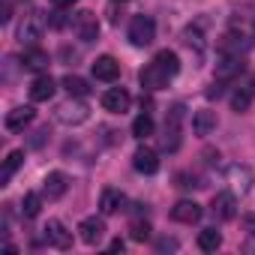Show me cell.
I'll return each mask as SVG.
<instances>
[{"instance_id":"d4e9b609","label":"cell","mask_w":255,"mask_h":255,"mask_svg":"<svg viewBox=\"0 0 255 255\" xmlns=\"http://www.w3.org/2000/svg\"><path fill=\"white\" fill-rule=\"evenodd\" d=\"M222 246V234L216 231V228H204L201 234H198V249L201 252H216Z\"/></svg>"},{"instance_id":"f1b7e54d","label":"cell","mask_w":255,"mask_h":255,"mask_svg":"<svg viewBox=\"0 0 255 255\" xmlns=\"http://www.w3.org/2000/svg\"><path fill=\"white\" fill-rule=\"evenodd\" d=\"M183 42H186V45H189V48H192V45H195V48H198V51H201V48H204V42H201V33H198V30H195V27H186V30H183Z\"/></svg>"},{"instance_id":"5bb4252c","label":"cell","mask_w":255,"mask_h":255,"mask_svg":"<svg viewBox=\"0 0 255 255\" xmlns=\"http://www.w3.org/2000/svg\"><path fill=\"white\" fill-rule=\"evenodd\" d=\"M66 189H69V177H66L63 171H51V174L45 177V183H42V195H45L48 201L63 198V195H66Z\"/></svg>"},{"instance_id":"9a60e30c","label":"cell","mask_w":255,"mask_h":255,"mask_svg":"<svg viewBox=\"0 0 255 255\" xmlns=\"http://www.w3.org/2000/svg\"><path fill=\"white\" fill-rule=\"evenodd\" d=\"M201 213H204L201 204H195V201H189V198H183V201H177V204L171 207V219H174V222H183V225L198 222Z\"/></svg>"},{"instance_id":"7c38bea8","label":"cell","mask_w":255,"mask_h":255,"mask_svg":"<svg viewBox=\"0 0 255 255\" xmlns=\"http://www.w3.org/2000/svg\"><path fill=\"white\" fill-rule=\"evenodd\" d=\"M243 69H246V60H243L240 54H225V57L216 63V78H219V81H231V78H237Z\"/></svg>"},{"instance_id":"836d02e7","label":"cell","mask_w":255,"mask_h":255,"mask_svg":"<svg viewBox=\"0 0 255 255\" xmlns=\"http://www.w3.org/2000/svg\"><path fill=\"white\" fill-rule=\"evenodd\" d=\"M45 135H48V126H42V129L36 132V138H33V147H42V141H45Z\"/></svg>"},{"instance_id":"5b68a950","label":"cell","mask_w":255,"mask_h":255,"mask_svg":"<svg viewBox=\"0 0 255 255\" xmlns=\"http://www.w3.org/2000/svg\"><path fill=\"white\" fill-rule=\"evenodd\" d=\"M42 33H45V15L42 12H30V15L21 18V24H18V39L21 42L36 45L42 39Z\"/></svg>"},{"instance_id":"ffe728a7","label":"cell","mask_w":255,"mask_h":255,"mask_svg":"<svg viewBox=\"0 0 255 255\" xmlns=\"http://www.w3.org/2000/svg\"><path fill=\"white\" fill-rule=\"evenodd\" d=\"M213 129H216V111L201 108V111L192 114V132L195 135H210Z\"/></svg>"},{"instance_id":"8992f818","label":"cell","mask_w":255,"mask_h":255,"mask_svg":"<svg viewBox=\"0 0 255 255\" xmlns=\"http://www.w3.org/2000/svg\"><path fill=\"white\" fill-rule=\"evenodd\" d=\"M225 177H228V183H231V192H237V195H246V192L252 189V183H255L252 168H249V165H240V162L228 165Z\"/></svg>"},{"instance_id":"3957f363","label":"cell","mask_w":255,"mask_h":255,"mask_svg":"<svg viewBox=\"0 0 255 255\" xmlns=\"http://www.w3.org/2000/svg\"><path fill=\"white\" fill-rule=\"evenodd\" d=\"M180 120H183V105H174L165 120V129H162V150H168V153H174L180 147Z\"/></svg>"},{"instance_id":"1f68e13d","label":"cell","mask_w":255,"mask_h":255,"mask_svg":"<svg viewBox=\"0 0 255 255\" xmlns=\"http://www.w3.org/2000/svg\"><path fill=\"white\" fill-rule=\"evenodd\" d=\"M78 3V0H51V6L57 9V12H63V9H72Z\"/></svg>"},{"instance_id":"277c9868","label":"cell","mask_w":255,"mask_h":255,"mask_svg":"<svg viewBox=\"0 0 255 255\" xmlns=\"http://www.w3.org/2000/svg\"><path fill=\"white\" fill-rule=\"evenodd\" d=\"M72 33H75L81 42H93V39L99 36V18H96L90 9L75 12V18H72Z\"/></svg>"},{"instance_id":"d590c367","label":"cell","mask_w":255,"mask_h":255,"mask_svg":"<svg viewBox=\"0 0 255 255\" xmlns=\"http://www.w3.org/2000/svg\"><path fill=\"white\" fill-rule=\"evenodd\" d=\"M243 249H246V252H255V234H252V240H249V243H246Z\"/></svg>"},{"instance_id":"74e56055","label":"cell","mask_w":255,"mask_h":255,"mask_svg":"<svg viewBox=\"0 0 255 255\" xmlns=\"http://www.w3.org/2000/svg\"><path fill=\"white\" fill-rule=\"evenodd\" d=\"M120 3H123V0H120Z\"/></svg>"},{"instance_id":"484cf974","label":"cell","mask_w":255,"mask_h":255,"mask_svg":"<svg viewBox=\"0 0 255 255\" xmlns=\"http://www.w3.org/2000/svg\"><path fill=\"white\" fill-rule=\"evenodd\" d=\"M153 129H156V126H153V117H150V114H138V117L132 120V135H135V138H141V141H144V138H150V135H153Z\"/></svg>"},{"instance_id":"ac0fdd59","label":"cell","mask_w":255,"mask_h":255,"mask_svg":"<svg viewBox=\"0 0 255 255\" xmlns=\"http://www.w3.org/2000/svg\"><path fill=\"white\" fill-rule=\"evenodd\" d=\"M21 66L27 69V72H48V66H51V57L42 51V48H27L24 54H21Z\"/></svg>"},{"instance_id":"52a82bcc","label":"cell","mask_w":255,"mask_h":255,"mask_svg":"<svg viewBox=\"0 0 255 255\" xmlns=\"http://www.w3.org/2000/svg\"><path fill=\"white\" fill-rule=\"evenodd\" d=\"M210 210H213L216 219L231 222L237 216V192H216L213 201H210Z\"/></svg>"},{"instance_id":"e575fe53","label":"cell","mask_w":255,"mask_h":255,"mask_svg":"<svg viewBox=\"0 0 255 255\" xmlns=\"http://www.w3.org/2000/svg\"><path fill=\"white\" fill-rule=\"evenodd\" d=\"M123 246H126L123 240H111V246H108V249H111V252H123Z\"/></svg>"},{"instance_id":"ba28073f","label":"cell","mask_w":255,"mask_h":255,"mask_svg":"<svg viewBox=\"0 0 255 255\" xmlns=\"http://www.w3.org/2000/svg\"><path fill=\"white\" fill-rule=\"evenodd\" d=\"M42 237L54 249H69L72 246V231H66V225L60 219H48V225L42 228Z\"/></svg>"},{"instance_id":"f546056e","label":"cell","mask_w":255,"mask_h":255,"mask_svg":"<svg viewBox=\"0 0 255 255\" xmlns=\"http://www.w3.org/2000/svg\"><path fill=\"white\" fill-rule=\"evenodd\" d=\"M156 249H159V252H174V249H177V240H174V237H159V240H156Z\"/></svg>"},{"instance_id":"4dcf8cb0","label":"cell","mask_w":255,"mask_h":255,"mask_svg":"<svg viewBox=\"0 0 255 255\" xmlns=\"http://www.w3.org/2000/svg\"><path fill=\"white\" fill-rule=\"evenodd\" d=\"M219 96H222V81L216 78V81L207 87V99H219Z\"/></svg>"},{"instance_id":"44dd1931","label":"cell","mask_w":255,"mask_h":255,"mask_svg":"<svg viewBox=\"0 0 255 255\" xmlns=\"http://www.w3.org/2000/svg\"><path fill=\"white\" fill-rule=\"evenodd\" d=\"M123 207V192L120 189H102V195H99V210H102V216H111V213H117Z\"/></svg>"},{"instance_id":"cb8c5ba5","label":"cell","mask_w":255,"mask_h":255,"mask_svg":"<svg viewBox=\"0 0 255 255\" xmlns=\"http://www.w3.org/2000/svg\"><path fill=\"white\" fill-rule=\"evenodd\" d=\"M39 210H42V195H39V192H27V195L21 198V216H24V219H36Z\"/></svg>"},{"instance_id":"83f0119b","label":"cell","mask_w":255,"mask_h":255,"mask_svg":"<svg viewBox=\"0 0 255 255\" xmlns=\"http://www.w3.org/2000/svg\"><path fill=\"white\" fill-rule=\"evenodd\" d=\"M150 222L147 219H132V225H129V234H132V240H138V243H144L147 237H150Z\"/></svg>"},{"instance_id":"7a4b0ae2","label":"cell","mask_w":255,"mask_h":255,"mask_svg":"<svg viewBox=\"0 0 255 255\" xmlns=\"http://www.w3.org/2000/svg\"><path fill=\"white\" fill-rule=\"evenodd\" d=\"M57 120L66 123V126H81V123L90 120V108H87V102H81L78 96H72L69 102H63L57 108Z\"/></svg>"},{"instance_id":"4fadbf2b","label":"cell","mask_w":255,"mask_h":255,"mask_svg":"<svg viewBox=\"0 0 255 255\" xmlns=\"http://www.w3.org/2000/svg\"><path fill=\"white\" fill-rule=\"evenodd\" d=\"M132 165H135V171H141V174H156V171H159V153H156L153 147H138V150L132 153Z\"/></svg>"},{"instance_id":"e0dca14e","label":"cell","mask_w":255,"mask_h":255,"mask_svg":"<svg viewBox=\"0 0 255 255\" xmlns=\"http://www.w3.org/2000/svg\"><path fill=\"white\" fill-rule=\"evenodd\" d=\"M33 117H36V111L30 105H18V108L6 111V129L9 132H21L27 123H33Z\"/></svg>"},{"instance_id":"4316f807","label":"cell","mask_w":255,"mask_h":255,"mask_svg":"<svg viewBox=\"0 0 255 255\" xmlns=\"http://www.w3.org/2000/svg\"><path fill=\"white\" fill-rule=\"evenodd\" d=\"M249 105H252V90H249V87H243V90H234V93H231V108H234L237 114L249 111Z\"/></svg>"},{"instance_id":"d6986e66","label":"cell","mask_w":255,"mask_h":255,"mask_svg":"<svg viewBox=\"0 0 255 255\" xmlns=\"http://www.w3.org/2000/svg\"><path fill=\"white\" fill-rule=\"evenodd\" d=\"M54 90H57L54 78L42 72V75H39V78H33V84H30V99H33V102H48V99L54 96Z\"/></svg>"},{"instance_id":"30bf717a","label":"cell","mask_w":255,"mask_h":255,"mask_svg":"<svg viewBox=\"0 0 255 255\" xmlns=\"http://www.w3.org/2000/svg\"><path fill=\"white\" fill-rule=\"evenodd\" d=\"M129 105H132V96L126 93L123 87H111V90H105V93H102V108H105V111H111V114H123V111H129Z\"/></svg>"},{"instance_id":"8fae6325","label":"cell","mask_w":255,"mask_h":255,"mask_svg":"<svg viewBox=\"0 0 255 255\" xmlns=\"http://www.w3.org/2000/svg\"><path fill=\"white\" fill-rule=\"evenodd\" d=\"M78 234H81V240H84L87 246H96V243L105 237V222H102V216H87V219H81Z\"/></svg>"},{"instance_id":"8d00e7d4","label":"cell","mask_w":255,"mask_h":255,"mask_svg":"<svg viewBox=\"0 0 255 255\" xmlns=\"http://www.w3.org/2000/svg\"><path fill=\"white\" fill-rule=\"evenodd\" d=\"M249 90H252V96H255V75L249 78Z\"/></svg>"},{"instance_id":"d6a6232c","label":"cell","mask_w":255,"mask_h":255,"mask_svg":"<svg viewBox=\"0 0 255 255\" xmlns=\"http://www.w3.org/2000/svg\"><path fill=\"white\" fill-rule=\"evenodd\" d=\"M243 225H246L249 234H255V213H246V216H243Z\"/></svg>"},{"instance_id":"7402d4cb","label":"cell","mask_w":255,"mask_h":255,"mask_svg":"<svg viewBox=\"0 0 255 255\" xmlns=\"http://www.w3.org/2000/svg\"><path fill=\"white\" fill-rule=\"evenodd\" d=\"M21 162H24V150H12V153L6 156L3 171H0V186H9V180H12V174L21 168Z\"/></svg>"},{"instance_id":"6da1fadb","label":"cell","mask_w":255,"mask_h":255,"mask_svg":"<svg viewBox=\"0 0 255 255\" xmlns=\"http://www.w3.org/2000/svg\"><path fill=\"white\" fill-rule=\"evenodd\" d=\"M153 39H156V24H153V18H150V15H135V18L129 21V42H132L135 48H147Z\"/></svg>"},{"instance_id":"603a6c76","label":"cell","mask_w":255,"mask_h":255,"mask_svg":"<svg viewBox=\"0 0 255 255\" xmlns=\"http://www.w3.org/2000/svg\"><path fill=\"white\" fill-rule=\"evenodd\" d=\"M63 90L69 93V96H87L90 93V84L81 78V75H63Z\"/></svg>"},{"instance_id":"9c48e42d","label":"cell","mask_w":255,"mask_h":255,"mask_svg":"<svg viewBox=\"0 0 255 255\" xmlns=\"http://www.w3.org/2000/svg\"><path fill=\"white\" fill-rule=\"evenodd\" d=\"M138 78H141V87H144V90H162V87H168V81H171V75H168L156 60H150V63L141 69Z\"/></svg>"},{"instance_id":"2e32d148","label":"cell","mask_w":255,"mask_h":255,"mask_svg":"<svg viewBox=\"0 0 255 255\" xmlns=\"http://www.w3.org/2000/svg\"><path fill=\"white\" fill-rule=\"evenodd\" d=\"M93 78H96V81H117V78H120V63H117L111 54L96 57V63H93Z\"/></svg>"}]
</instances>
